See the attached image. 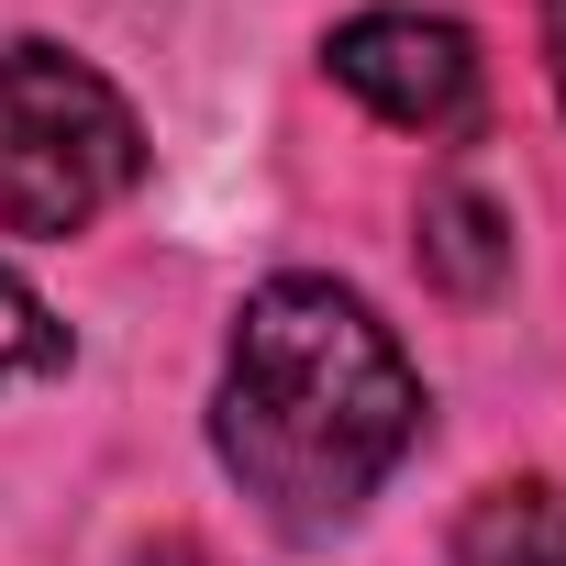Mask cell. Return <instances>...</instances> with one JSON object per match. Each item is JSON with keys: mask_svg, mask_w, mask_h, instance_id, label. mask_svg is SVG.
<instances>
[{"mask_svg": "<svg viewBox=\"0 0 566 566\" xmlns=\"http://www.w3.org/2000/svg\"><path fill=\"white\" fill-rule=\"evenodd\" d=\"M422 266H433V290L489 301L500 277H511V211H500L489 189H467V178L422 189Z\"/></svg>", "mask_w": 566, "mask_h": 566, "instance_id": "5b68a950", "label": "cell"}, {"mask_svg": "<svg viewBox=\"0 0 566 566\" xmlns=\"http://www.w3.org/2000/svg\"><path fill=\"white\" fill-rule=\"evenodd\" d=\"M145 178L134 101L67 45H0V233H78Z\"/></svg>", "mask_w": 566, "mask_h": 566, "instance_id": "7a4b0ae2", "label": "cell"}, {"mask_svg": "<svg viewBox=\"0 0 566 566\" xmlns=\"http://www.w3.org/2000/svg\"><path fill=\"white\" fill-rule=\"evenodd\" d=\"M334 78L378 112V123H400V134H467L478 123V45L444 23V12H356V23H334Z\"/></svg>", "mask_w": 566, "mask_h": 566, "instance_id": "3957f363", "label": "cell"}, {"mask_svg": "<svg viewBox=\"0 0 566 566\" xmlns=\"http://www.w3.org/2000/svg\"><path fill=\"white\" fill-rule=\"evenodd\" d=\"M544 67H555V101H566V0H544Z\"/></svg>", "mask_w": 566, "mask_h": 566, "instance_id": "52a82bcc", "label": "cell"}, {"mask_svg": "<svg viewBox=\"0 0 566 566\" xmlns=\"http://www.w3.org/2000/svg\"><path fill=\"white\" fill-rule=\"evenodd\" d=\"M67 356V334L45 323V301L23 290L12 266H0V378H34V367H56Z\"/></svg>", "mask_w": 566, "mask_h": 566, "instance_id": "8992f818", "label": "cell"}, {"mask_svg": "<svg viewBox=\"0 0 566 566\" xmlns=\"http://www.w3.org/2000/svg\"><path fill=\"white\" fill-rule=\"evenodd\" d=\"M422 433V378L400 334L334 290V277H266L233 312L222 389H211V444L233 489L277 533H334L378 500V478Z\"/></svg>", "mask_w": 566, "mask_h": 566, "instance_id": "6da1fadb", "label": "cell"}, {"mask_svg": "<svg viewBox=\"0 0 566 566\" xmlns=\"http://www.w3.org/2000/svg\"><path fill=\"white\" fill-rule=\"evenodd\" d=\"M455 566H566V478H500L455 522Z\"/></svg>", "mask_w": 566, "mask_h": 566, "instance_id": "277c9868", "label": "cell"}]
</instances>
